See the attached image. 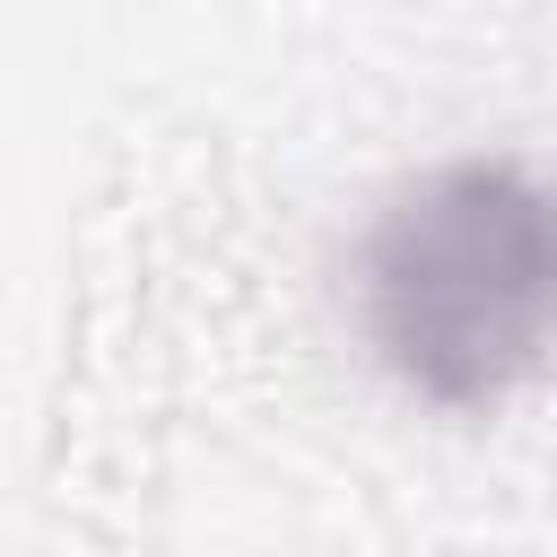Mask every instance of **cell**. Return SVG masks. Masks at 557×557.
I'll list each match as a JSON object with an SVG mask.
<instances>
[{
    "label": "cell",
    "mask_w": 557,
    "mask_h": 557,
    "mask_svg": "<svg viewBox=\"0 0 557 557\" xmlns=\"http://www.w3.org/2000/svg\"><path fill=\"white\" fill-rule=\"evenodd\" d=\"M348 322L435 409L531 383L557 357V174L522 148H453L400 174L348 244Z\"/></svg>",
    "instance_id": "obj_1"
}]
</instances>
